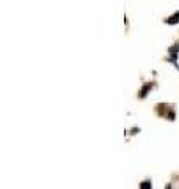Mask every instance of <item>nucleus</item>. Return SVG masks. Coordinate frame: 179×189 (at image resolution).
Listing matches in <instances>:
<instances>
[{"instance_id": "nucleus-1", "label": "nucleus", "mask_w": 179, "mask_h": 189, "mask_svg": "<svg viewBox=\"0 0 179 189\" xmlns=\"http://www.w3.org/2000/svg\"><path fill=\"white\" fill-rule=\"evenodd\" d=\"M153 87H154V84H153V82H148V84H145V85L142 87V90L138 91V98H142V99H143V98H146V95L149 93V90L153 88Z\"/></svg>"}, {"instance_id": "nucleus-2", "label": "nucleus", "mask_w": 179, "mask_h": 189, "mask_svg": "<svg viewBox=\"0 0 179 189\" xmlns=\"http://www.w3.org/2000/svg\"><path fill=\"white\" fill-rule=\"evenodd\" d=\"M165 22H167L168 25H173V24H177L179 22V11L177 13H174V14H171L167 21H165Z\"/></svg>"}, {"instance_id": "nucleus-3", "label": "nucleus", "mask_w": 179, "mask_h": 189, "mask_svg": "<svg viewBox=\"0 0 179 189\" xmlns=\"http://www.w3.org/2000/svg\"><path fill=\"white\" fill-rule=\"evenodd\" d=\"M140 189H153V184H151L149 180H145L140 183Z\"/></svg>"}, {"instance_id": "nucleus-4", "label": "nucleus", "mask_w": 179, "mask_h": 189, "mask_svg": "<svg viewBox=\"0 0 179 189\" xmlns=\"http://www.w3.org/2000/svg\"><path fill=\"white\" fill-rule=\"evenodd\" d=\"M167 117H168V120H174V112H173V111H170V112L167 114Z\"/></svg>"}]
</instances>
